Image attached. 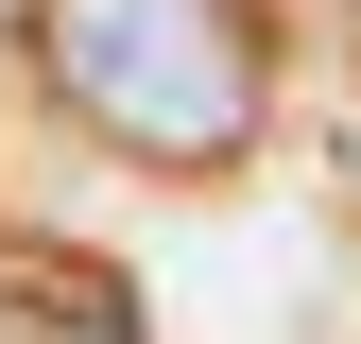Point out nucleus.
<instances>
[{"label": "nucleus", "instance_id": "1", "mask_svg": "<svg viewBox=\"0 0 361 344\" xmlns=\"http://www.w3.org/2000/svg\"><path fill=\"white\" fill-rule=\"evenodd\" d=\"M35 69L86 138L155 155V172H224L276 121V35L258 0H52L35 18Z\"/></svg>", "mask_w": 361, "mask_h": 344}]
</instances>
